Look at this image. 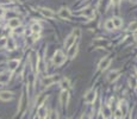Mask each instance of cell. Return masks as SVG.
Wrapping results in <instances>:
<instances>
[{"label": "cell", "instance_id": "1", "mask_svg": "<svg viewBox=\"0 0 137 119\" xmlns=\"http://www.w3.org/2000/svg\"><path fill=\"white\" fill-rule=\"evenodd\" d=\"M65 61H66L65 54H63L61 50H57V51L55 52L54 57H52V63H54L55 66H61Z\"/></svg>", "mask_w": 137, "mask_h": 119}, {"label": "cell", "instance_id": "2", "mask_svg": "<svg viewBox=\"0 0 137 119\" xmlns=\"http://www.w3.org/2000/svg\"><path fill=\"white\" fill-rule=\"evenodd\" d=\"M68 100H69V93H68V91H62L61 92V95H60L61 105H62V106H67Z\"/></svg>", "mask_w": 137, "mask_h": 119}, {"label": "cell", "instance_id": "3", "mask_svg": "<svg viewBox=\"0 0 137 119\" xmlns=\"http://www.w3.org/2000/svg\"><path fill=\"white\" fill-rule=\"evenodd\" d=\"M38 10H39V12H41L42 14H43L44 17H45V18H54V17H55V13L52 12V11L50 10V8H44V7H39Z\"/></svg>", "mask_w": 137, "mask_h": 119}, {"label": "cell", "instance_id": "4", "mask_svg": "<svg viewBox=\"0 0 137 119\" xmlns=\"http://www.w3.org/2000/svg\"><path fill=\"white\" fill-rule=\"evenodd\" d=\"M110 64H111V58H109V57H104L100 62H99V69L104 70L109 67Z\"/></svg>", "mask_w": 137, "mask_h": 119}, {"label": "cell", "instance_id": "5", "mask_svg": "<svg viewBox=\"0 0 137 119\" xmlns=\"http://www.w3.org/2000/svg\"><path fill=\"white\" fill-rule=\"evenodd\" d=\"M94 100H96V92L92 89V91H89L85 95V101L88 104H92V102H94Z\"/></svg>", "mask_w": 137, "mask_h": 119}, {"label": "cell", "instance_id": "6", "mask_svg": "<svg viewBox=\"0 0 137 119\" xmlns=\"http://www.w3.org/2000/svg\"><path fill=\"white\" fill-rule=\"evenodd\" d=\"M59 80V78L57 76H47L45 79H43V85L44 86H50V85H52L54 82H56V81Z\"/></svg>", "mask_w": 137, "mask_h": 119}, {"label": "cell", "instance_id": "7", "mask_svg": "<svg viewBox=\"0 0 137 119\" xmlns=\"http://www.w3.org/2000/svg\"><path fill=\"white\" fill-rule=\"evenodd\" d=\"M59 16L61 17V18H63V19H68V18L70 17V11H69V8H67V7L61 8V10H60V12H59Z\"/></svg>", "mask_w": 137, "mask_h": 119}, {"label": "cell", "instance_id": "8", "mask_svg": "<svg viewBox=\"0 0 137 119\" xmlns=\"http://www.w3.org/2000/svg\"><path fill=\"white\" fill-rule=\"evenodd\" d=\"M47 107L44 106V105H41V106L38 107V118L39 119H45V117H47Z\"/></svg>", "mask_w": 137, "mask_h": 119}, {"label": "cell", "instance_id": "9", "mask_svg": "<svg viewBox=\"0 0 137 119\" xmlns=\"http://www.w3.org/2000/svg\"><path fill=\"white\" fill-rule=\"evenodd\" d=\"M74 43H75V37L73 36V35H70V36H68L65 41V48L69 49L72 45H74Z\"/></svg>", "mask_w": 137, "mask_h": 119}, {"label": "cell", "instance_id": "10", "mask_svg": "<svg viewBox=\"0 0 137 119\" xmlns=\"http://www.w3.org/2000/svg\"><path fill=\"white\" fill-rule=\"evenodd\" d=\"M0 99L4 101H8V100H12L13 99V94L11 92H1L0 93Z\"/></svg>", "mask_w": 137, "mask_h": 119}, {"label": "cell", "instance_id": "11", "mask_svg": "<svg viewBox=\"0 0 137 119\" xmlns=\"http://www.w3.org/2000/svg\"><path fill=\"white\" fill-rule=\"evenodd\" d=\"M76 54H78V45H72L68 49V57L69 58H74Z\"/></svg>", "mask_w": 137, "mask_h": 119}, {"label": "cell", "instance_id": "12", "mask_svg": "<svg viewBox=\"0 0 137 119\" xmlns=\"http://www.w3.org/2000/svg\"><path fill=\"white\" fill-rule=\"evenodd\" d=\"M19 25H20V20H19L18 18H12L8 21V26H10L11 29H17Z\"/></svg>", "mask_w": 137, "mask_h": 119}, {"label": "cell", "instance_id": "13", "mask_svg": "<svg viewBox=\"0 0 137 119\" xmlns=\"http://www.w3.org/2000/svg\"><path fill=\"white\" fill-rule=\"evenodd\" d=\"M18 59H10V61H8V68H10V70L11 72H14V70H16V68L18 67Z\"/></svg>", "mask_w": 137, "mask_h": 119}, {"label": "cell", "instance_id": "14", "mask_svg": "<svg viewBox=\"0 0 137 119\" xmlns=\"http://www.w3.org/2000/svg\"><path fill=\"white\" fill-rule=\"evenodd\" d=\"M118 75H119V72L118 70H113V72H111L109 74V81L110 82H113V81H116L117 79H118Z\"/></svg>", "mask_w": 137, "mask_h": 119}, {"label": "cell", "instance_id": "15", "mask_svg": "<svg viewBox=\"0 0 137 119\" xmlns=\"http://www.w3.org/2000/svg\"><path fill=\"white\" fill-rule=\"evenodd\" d=\"M10 80V75L6 74V73H3V74H0V83H6L8 82Z\"/></svg>", "mask_w": 137, "mask_h": 119}, {"label": "cell", "instance_id": "16", "mask_svg": "<svg viewBox=\"0 0 137 119\" xmlns=\"http://www.w3.org/2000/svg\"><path fill=\"white\" fill-rule=\"evenodd\" d=\"M111 20H112V23H113L114 28H120L122 24H123L122 19H120V18H118V17H114V18H112Z\"/></svg>", "mask_w": 137, "mask_h": 119}, {"label": "cell", "instance_id": "17", "mask_svg": "<svg viewBox=\"0 0 137 119\" xmlns=\"http://www.w3.org/2000/svg\"><path fill=\"white\" fill-rule=\"evenodd\" d=\"M6 47H7L10 50H14V48H16V43H14V41H13L12 38H8L7 42H6Z\"/></svg>", "mask_w": 137, "mask_h": 119}, {"label": "cell", "instance_id": "18", "mask_svg": "<svg viewBox=\"0 0 137 119\" xmlns=\"http://www.w3.org/2000/svg\"><path fill=\"white\" fill-rule=\"evenodd\" d=\"M69 85H70V82L68 79H63V80L61 81V87L63 88V91H67V88L69 87Z\"/></svg>", "mask_w": 137, "mask_h": 119}, {"label": "cell", "instance_id": "19", "mask_svg": "<svg viewBox=\"0 0 137 119\" xmlns=\"http://www.w3.org/2000/svg\"><path fill=\"white\" fill-rule=\"evenodd\" d=\"M31 29H32V32H34V34H39L41 30H42V28H41L39 24H34V25L31 26Z\"/></svg>", "mask_w": 137, "mask_h": 119}, {"label": "cell", "instance_id": "20", "mask_svg": "<svg viewBox=\"0 0 137 119\" xmlns=\"http://www.w3.org/2000/svg\"><path fill=\"white\" fill-rule=\"evenodd\" d=\"M82 14L85 17H89V18H92V17H93V10H92V8H87V10H85L82 12Z\"/></svg>", "mask_w": 137, "mask_h": 119}, {"label": "cell", "instance_id": "21", "mask_svg": "<svg viewBox=\"0 0 137 119\" xmlns=\"http://www.w3.org/2000/svg\"><path fill=\"white\" fill-rule=\"evenodd\" d=\"M24 106H25V94H23L20 98V102H19V111H22V110L24 109Z\"/></svg>", "mask_w": 137, "mask_h": 119}, {"label": "cell", "instance_id": "22", "mask_svg": "<svg viewBox=\"0 0 137 119\" xmlns=\"http://www.w3.org/2000/svg\"><path fill=\"white\" fill-rule=\"evenodd\" d=\"M105 28L107 29V30H113V29H114V25H113V23H112L111 19H110V20H107L105 23Z\"/></svg>", "mask_w": 137, "mask_h": 119}, {"label": "cell", "instance_id": "23", "mask_svg": "<svg viewBox=\"0 0 137 119\" xmlns=\"http://www.w3.org/2000/svg\"><path fill=\"white\" fill-rule=\"evenodd\" d=\"M103 116H105V118H107V117H110V114H111V111H110V107L109 106H105L103 109Z\"/></svg>", "mask_w": 137, "mask_h": 119}, {"label": "cell", "instance_id": "24", "mask_svg": "<svg viewBox=\"0 0 137 119\" xmlns=\"http://www.w3.org/2000/svg\"><path fill=\"white\" fill-rule=\"evenodd\" d=\"M44 99H45V95H44V94H41V95H39L38 96V99H37V106H41V105H43V104H42V102H43V100H44Z\"/></svg>", "mask_w": 137, "mask_h": 119}, {"label": "cell", "instance_id": "25", "mask_svg": "<svg viewBox=\"0 0 137 119\" xmlns=\"http://www.w3.org/2000/svg\"><path fill=\"white\" fill-rule=\"evenodd\" d=\"M129 30L130 31H136L137 30V21H134V23H131L129 25Z\"/></svg>", "mask_w": 137, "mask_h": 119}, {"label": "cell", "instance_id": "26", "mask_svg": "<svg viewBox=\"0 0 137 119\" xmlns=\"http://www.w3.org/2000/svg\"><path fill=\"white\" fill-rule=\"evenodd\" d=\"M73 36L75 37V38H78V37H80V35H81V31H80V29H75L74 31H73Z\"/></svg>", "mask_w": 137, "mask_h": 119}, {"label": "cell", "instance_id": "27", "mask_svg": "<svg viewBox=\"0 0 137 119\" xmlns=\"http://www.w3.org/2000/svg\"><path fill=\"white\" fill-rule=\"evenodd\" d=\"M114 117H116L117 119H118V118H122V117H123V113H122V111H120L119 109L116 111V113H114Z\"/></svg>", "mask_w": 137, "mask_h": 119}, {"label": "cell", "instance_id": "28", "mask_svg": "<svg viewBox=\"0 0 137 119\" xmlns=\"http://www.w3.org/2000/svg\"><path fill=\"white\" fill-rule=\"evenodd\" d=\"M50 119H59V116H57L56 111H52L51 113H50Z\"/></svg>", "mask_w": 137, "mask_h": 119}, {"label": "cell", "instance_id": "29", "mask_svg": "<svg viewBox=\"0 0 137 119\" xmlns=\"http://www.w3.org/2000/svg\"><path fill=\"white\" fill-rule=\"evenodd\" d=\"M6 42H7V39H6V38H1V39H0V47L6 45Z\"/></svg>", "mask_w": 137, "mask_h": 119}, {"label": "cell", "instance_id": "30", "mask_svg": "<svg viewBox=\"0 0 137 119\" xmlns=\"http://www.w3.org/2000/svg\"><path fill=\"white\" fill-rule=\"evenodd\" d=\"M24 31V30H23V29H22V28H17V30H16V32H17V34H22V32H23Z\"/></svg>", "mask_w": 137, "mask_h": 119}, {"label": "cell", "instance_id": "31", "mask_svg": "<svg viewBox=\"0 0 137 119\" xmlns=\"http://www.w3.org/2000/svg\"><path fill=\"white\" fill-rule=\"evenodd\" d=\"M81 119H91V117L87 116V114H83V116L81 117Z\"/></svg>", "mask_w": 137, "mask_h": 119}, {"label": "cell", "instance_id": "32", "mask_svg": "<svg viewBox=\"0 0 137 119\" xmlns=\"http://www.w3.org/2000/svg\"><path fill=\"white\" fill-rule=\"evenodd\" d=\"M119 1H120V0H112V4H114V5H118Z\"/></svg>", "mask_w": 137, "mask_h": 119}, {"label": "cell", "instance_id": "33", "mask_svg": "<svg viewBox=\"0 0 137 119\" xmlns=\"http://www.w3.org/2000/svg\"><path fill=\"white\" fill-rule=\"evenodd\" d=\"M98 119H105V118H104V116H103V114H99Z\"/></svg>", "mask_w": 137, "mask_h": 119}, {"label": "cell", "instance_id": "34", "mask_svg": "<svg viewBox=\"0 0 137 119\" xmlns=\"http://www.w3.org/2000/svg\"><path fill=\"white\" fill-rule=\"evenodd\" d=\"M4 14V11H3V8H0V16H3Z\"/></svg>", "mask_w": 137, "mask_h": 119}, {"label": "cell", "instance_id": "35", "mask_svg": "<svg viewBox=\"0 0 137 119\" xmlns=\"http://www.w3.org/2000/svg\"><path fill=\"white\" fill-rule=\"evenodd\" d=\"M11 1H13V3H16V1H18V0H11Z\"/></svg>", "mask_w": 137, "mask_h": 119}]
</instances>
